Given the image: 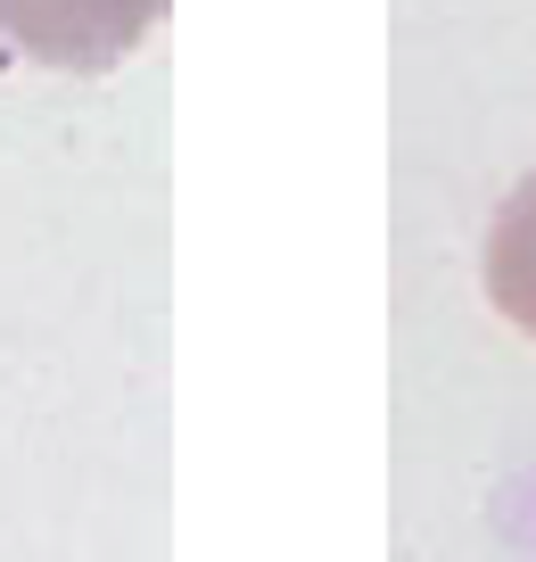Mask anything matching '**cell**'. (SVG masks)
Wrapping results in <instances>:
<instances>
[{"instance_id": "obj_1", "label": "cell", "mask_w": 536, "mask_h": 562, "mask_svg": "<svg viewBox=\"0 0 536 562\" xmlns=\"http://www.w3.org/2000/svg\"><path fill=\"white\" fill-rule=\"evenodd\" d=\"M173 0H0V42L58 75H107L166 25Z\"/></svg>"}, {"instance_id": "obj_2", "label": "cell", "mask_w": 536, "mask_h": 562, "mask_svg": "<svg viewBox=\"0 0 536 562\" xmlns=\"http://www.w3.org/2000/svg\"><path fill=\"white\" fill-rule=\"evenodd\" d=\"M487 299L512 331L536 339V175H520L487 224Z\"/></svg>"}]
</instances>
